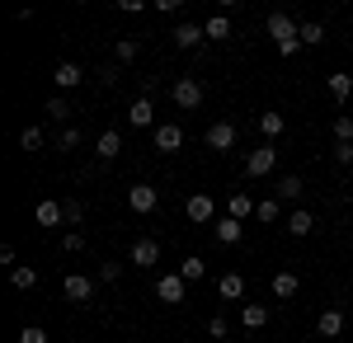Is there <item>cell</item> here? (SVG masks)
Returning a JSON list of instances; mask_svg holds the SVG:
<instances>
[{
    "instance_id": "1",
    "label": "cell",
    "mask_w": 353,
    "mask_h": 343,
    "mask_svg": "<svg viewBox=\"0 0 353 343\" xmlns=\"http://www.w3.org/2000/svg\"><path fill=\"white\" fill-rule=\"evenodd\" d=\"M264 28H269V38L278 43V48H288V43H301V38H297L301 24L292 19V14H283V10H273L269 19H264Z\"/></svg>"
},
{
    "instance_id": "2",
    "label": "cell",
    "mask_w": 353,
    "mask_h": 343,
    "mask_svg": "<svg viewBox=\"0 0 353 343\" xmlns=\"http://www.w3.org/2000/svg\"><path fill=\"white\" fill-rule=\"evenodd\" d=\"M273 165H278V151H273V146H254V151L245 156V174H250V179H264V174H273Z\"/></svg>"
},
{
    "instance_id": "3",
    "label": "cell",
    "mask_w": 353,
    "mask_h": 343,
    "mask_svg": "<svg viewBox=\"0 0 353 343\" xmlns=\"http://www.w3.org/2000/svg\"><path fill=\"white\" fill-rule=\"evenodd\" d=\"M170 99H174L179 108H198V104H203V85H198L193 76H179V80H174V90H170Z\"/></svg>"
},
{
    "instance_id": "4",
    "label": "cell",
    "mask_w": 353,
    "mask_h": 343,
    "mask_svg": "<svg viewBox=\"0 0 353 343\" xmlns=\"http://www.w3.org/2000/svg\"><path fill=\"white\" fill-rule=\"evenodd\" d=\"M184 216H189L193 226H208V221H212V216H217V202H212V198H208V193H193L189 202H184Z\"/></svg>"
},
{
    "instance_id": "5",
    "label": "cell",
    "mask_w": 353,
    "mask_h": 343,
    "mask_svg": "<svg viewBox=\"0 0 353 343\" xmlns=\"http://www.w3.org/2000/svg\"><path fill=\"white\" fill-rule=\"evenodd\" d=\"M151 141H156L161 156H174V151L184 146V132H179V123H161V127L151 132Z\"/></svg>"
},
{
    "instance_id": "6",
    "label": "cell",
    "mask_w": 353,
    "mask_h": 343,
    "mask_svg": "<svg viewBox=\"0 0 353 343\" xmlns=\"http://www.w3.org/2000/svg\"><path fill=\"white\" fill-rule=\"evenodd\" d=\"M61 291H66V301H76V306H85V301L94 296V282H90L85 273H66V278H61Z\"/></svg>"
},
{
    "instance_id": "7",
    "label": "cell",
    "mask_w": 353,
    "mask_h": 343,
    "mask_svg": "<svg viewBox=\"0 0 353 343\" xmlns=\"http://www.w3.org/2000/svg\"><path fill=\"white\" fill-rule=\"evenodd\" d=\"M156 296H161L165 306H179V301L189 296V287H184V278H179V273H165L161 282H156Z\"/></svg>"
},
{
    "instance_id": "8",
    "label": "cell",
    "mask_w": 353,
    "mask_h": 343,
    "mask_svg": "<svg viewBox=\"0 0 353 343\" xmlns=\"http://www.w3.org/2000/svg\"><path fill=\"white\" fill-rule=\"evenodd\" d=\"M203 141H208V151H217V156H226V151L236 146V127H231V123H212Z\"/></svg>"
},
{
    "instance_id": "9",
    "label": "cell",
    "mask_w": 353,
    "mask_h": 343,
    "mask_svg": "<svg viewBox=\"0 0 353 343\" xmlns=\"http://www.w3.org/2000/svg\"><path fill=\"white\" fill-rule=\"evenodd\" d=\"M156 202H161V193L151 184H132L128 188V207L132 211H156Z\"/></svg>"
},
{
    "instance_id": "10",
    "label": "cell",
    "mask_w": 353,
    "mask_h": 343,
    "mask_svg": "<svg viewBox=\"0 0 353 343\" xmlns=\"http://www.w3.org/2000/svg\"><path fill=\"white\" fill-rule=\"evenodd\" d=\"M128 259H132L137 268H156L161 264V245H156V240H137L132 249H128Z\"/></svg>"
},
{
    "instance_id": "11",
    "label": "cell",
    "mask_w": 353,
    "mask_h": 343,
    "mask_svg": "<svg viewBox=\"0 0 353 343\" xmlns=\"http://www.w3.org/2000/svg\"><path fill=\"white\" fill-rule=\"evenodd\" d=\"M33 221H38V226H61V221H66V207H61L57 198H43V202L33 207Z\"/></svg>"
},
{
    "instance_id": "12",
    "label": "cell",
    "mask_w": 353,
    "mask_h": 343,
    "mask_svg": "<svg viewBox=\"0 0 353 343\" xmlns=\"http://www.w3.org/2000/svg\"><path fill=\"white\" fill-rule=\"evenodd\" d=\"M52 80H57V90H76L85 80V71H81V61H57V71H52Z\"/></svg>"
},
{
    "instance_id": "13",
    "label": "cell",
    "mask_w": 353,
    "mask_h": 343,
    "mask_svg": "<svg viewBox=\"0 0 353 343\" xmlns=\"http://www.w3.org/2000/svg\"><path fill=\"white\" fill-rule=\"evenodd\" d=\"M128 123H132V127H161V123H156V104H151V99H132Z\"/></svg>"
},
{
    "instance_id": "14",
    "label": "cell",
    "mask_w": 353,
    "mask_h": 343,
    "mask_svg": "<svg viewBox=\"0 0 353 343\" xmlns=\"http://www.w3.org/2000/svg\"><path fill=\"white\" fill-rule=\"evenodd\" d=\"M316 334H321V339H339V334H344V311H339V306H330L325 315L316 320Z\"/></svg>"
},
{
    "instance_id": "15",
    "label": "cell",
    "mask_w": 353,
    "mask_h": 343,
    "mask_svg": "<svg viewBox=\"0 0 353 343\" xmlns=\"http://www.w3.org/2000/svg\"><path fill=\"white\" fill-rule=\"evenodd\" d=\"M241 324L250 329V334H254V329H264V324H269V306H259V301H245V306H241Z\"/></svg>"
},
{
    "instance_id": "16",
    "label": "cell",
    "mask_w": 353,
    "mask_h": 343,
    "mask_svg": "<svg viewBox=\"0 0 353 343\" xmlns=\"http://www.w3.org/2000/svg\"><path fill=\"white\" fill-rule=\"evenodd\" d=\"M269 291H273V296H278V301H292V296H297V291H301L297 273H278V278H273V282H269Z\"/></svg>"
},
{
    "instance_id": "17",
    "label": "cell",
    "mask_w": 353,
    "mask_h": 343,
    "mask_svg": "<svg viewBox=\"0 0 353 343\" xmlns=\"http://www.w3.org/2000/svg\"><path fill=\"white\" fill-rule=\"evenodd\" d=\"M94 151H99V160H118V156H123V136L109 127L104 136H94Z\"/></svg>"
},
{
    "instance_id": "18",
    "label": "cell",
    "mask_w": 353,
    "mask_h": 343,
    "mask_svg": "<svg viewBox=\"0 0 353 343\" xmlns=\"http://www.w3.org/2000/svg\"><path fill=\"white\" fill-rule=\"evenodd\" d=\"M311 231H316V216H311V211H297V207H292V211H288V236H311Z\"/></svg>"
},
{
    "instance_id": "19",
    "label": "cell",
    "mask_w": 353,
    "mask_h": 343,
    "mask_svg": "<svg viewBox=\"0 0 353 343\" xmlns=\"http://www.w3.org/2000/svg\"><path fill=\"white\" fill-rule=\"evenodd\" d=\"M203 38H208V33H203V24H174V43H179L184 52H189V48H198Z\"/></svg>"
},
{
    "instance_id": "20",
    "label": "cell",
    "mask_w": 353,
    "mask_h": 343,
    "mask_svg": "<svg viewBox=\"0 0 353 343\" xmlns=\"http://www.w3.org/2000/svg\"><path fill=\"white\" fill-rule=\"evenodd\" d=\"M325 90H330V94H334V99H339V104H344V99H349V94H353V76H349V71H330Z\"/></svg>"
},
{
    "instance_id": "21",
    "label": "cell",
    "mask_w": 353,
    "mask_h": 343,
    "mask_svg": "<svg viewBox=\"0 0 353 343\" xmlns=\"http://www.w3.org/2000/svg\"><path fill=\"white\" fill-rule=\"evenodd\" d=\"M203 33H208V43H226L231 38V19L226 14H212V19H203Z\"/></svg>"
},
{
    "instance_id": "22",
    "label": "cell",
    "mask_w": 353,
    "mask_h": 343,
    "mask_svg": "<svg viewBox=\"0 0 353 343\" xmlns=\"http://www.w3.org/2000/svg\"><path fill=\"white\" fill-rule=\"evenodd\" d=\"M217 291L226 296V301H245V278H241V273H221Z\"/></svg>"
},
{
    "instance_id": "23",
    "label": "cell",
    "mask_w": 353,
    "mask_h": 343,
    "mask_svg": "<svg viewBox=\"0 0 353 343\" xmlns=\"http://www.w3.org/2000/svg\"><path fill=\"white\" fill-rule=\"evenodd\" d=\"M273 198H278V202H297V198H301V179H297V174H283L278 188H273Z\"/></svg>"
},
{
    "instance_id": "24",
    "label": "cell",
    "mask_w": 353,
    "mask_h": 343,
    "mask_svg": "<svg viewBox=\"0 0 353 343\" xmlns=\"http://www.w3.org/2000/svg\"><path fill=\"white\" fill-rule=\"evenodd\" d=\"M254 207H259V202H250V193H231V202H226V216L245 221V216H254Z\"/></svg>"
},
{
    "instance_id": "25",
    "label": "cell",
    "mask_w": 353,
    "mask_h": 343,
    "mask_svg": "<svg viewBox=\"0 0 353 343\" xmlns=\"http://www.w3.org/2000/svg\"><path fill=\"white\" fill-rule=\"evenodd\" d=\"M283 127H288V118H283L278 108H269V113L259 118V132H264V136H283Z\"/></svg>"
},
{
    "instance_id": "26",
    "label": "cell",
    "mask_w": 353,
    "mask_h": 343,
    "mask_svg": "<svg viewBox=\"0 0 353 343\" xmlns=\"http://www.w3.org/2000/svg\"><path fill=\"white\" fill-rule=\"evenodd\" d=\"M217 240L221 245H236L241 240V221L236 216H217Z\"/></svg>"
},
{
    "instance_id": "27",
    "label": "cell",
    "mask_w": 353,
    "mask_h": 343,
    "mask_svg": "<svg viewBox=\"0 0 353 343\" xmlns=\"http://www.w3.org/2000/svg\"><path fill=\"white\" fill-rule=\"evenodd\" d=\"M10 282H14V287H19V291H33V287H38V273H33V268H24V264H19V268H10Z\"/></svg>"
},
{
    "instance_id": "28",
    "label": "cell",
    "mask_w": 353,
    "mask_h": 343,
    "mask_svg": "<svg viewBox=\"0 0 353 343\" xmlns=\"http://www.w3.org/2000/svg\"><path fill=\"white\" fill-rule=\"evenodd\" d=\"M43 141H48V136H43V127H24V132H19V151H28V156H33V151H43Z\"/></svg>"
},
{
    "instance_id": "29",
    "label": "cell",
    "mask_w": 353,
    "mask_h": 343,
    "mask_svg": "<svg viewBox=\"0 0 353 343\" xmlns=\"http://www.w3.org/2000/svg\"><path fill=\"white\" fill-rule=\"evenodd\" d=\"M203 273H208V264H203V259H198V254H189V259H184V264H179V278H184V282H198V278H203Z\"/></svg>"
},
{
    "instance_id": "30",
    "label": "cell",
    "mask_w": 353,
    "mask_h": 343,
    "mask_svg": "<svg viewBox=\"0 0 353 343\" xmlns=\"http://www.w3.org/2000/svg\"><path fill=\"white\" fill-rule=\"evenodd\" d=\"M52 146L66 156V151H76V146H81V132H76V127H61V132L52 136Z\"/></svg>"
},
{
    "instance_id": "31",
    "label": "cell",
    "mask_w": 353,
    "mask_h": 343,
    "mask_svg": "<svg viewBox=\"0 0 353 343\" xmlns=\"http://www.w3.org/2000/svg\"><path fill=\"white\" fill-rule=\"evenodd\" d=\"M254 216H259V221L269 226V221H278V216H283V202H278V198H264V202L254 207Z\"/></svg>"
},
{
    "instance_id": "32",
    "label": "cell",
    "mask_w": 353,
    "mask_h": 343,
    "mask_svg": "<svg viewBox=\"0 0 353 343\" xmlns=\"http://www.w3.org/2000/svg\"><path fill=\"white\" fill-rule=\"evenodd\" d=\"M48 118L66 127V118H71V99H48Z\"/></svg>"
},
{
    "instance_id": "33",
    "label": "cell",
    "mask_w": 353,
    "mask_h": 343,
    "mask_svg": "<svg viewBox=\"0 0 353 343\" xmlns=\"http://www.w3.org/2000/svg\"><path fill=\"white\" fill-rule=\"evenodd\" d=\"M118 278H123V264L118 259H104L99 264V282H118Z\"/></svg>"
},
{
    "instance_id": "34",
    "label": "cell",
    "mask_w": 353,
    "mask_h": 343,
    "mask_svg": "<svg viewBox=\"0 0 353 343\" xmlns=\"http://www.w3.org/2000/svg\"><path fill=\"white\" fill-rule=\"evenodd\" d=\"M301 43H311V48H316V43H321V38H325V24H301V33H297Z\"/></svg>"
},
{
    "instance_id": "35",
    "label": "cell",
    "mask_w": 353,
    "mask_h": 343,
    "mask_svg": "<svg viewBox=\"0 0 353 343\" xmlns=\"http://www.w3.org/2000/svg\"><path fill=\"white\" fill-rule=\"evenodd\" d=\"M113 56H118V61H132V56H137V43H132V38H118V43H113Z\"/></svg>"
},
{
    "instance_id": "36",
    "label": "cell",
    "mask_w": 353,
    "mask_h": 343,
    "mask_svg": "<svg viewBox=\"0 0 353 343\" xmlns=\"http://www.w3.org/2000/svg\"><path fill=\"white\" fill-rule=\"evenodd\" d=\"M19 343H48V329H38V324H24V329H19Z\"/></svg>"
},
{
    "instance_id": "37",
    "label": "cell",
    "mask_w": 353,
    "mask_h": 343,
    "mask_svg": "<svg viewBox=\"0 0 353 343\" xmlns=\"http://www.w3.org/2000/svg\"><path fill=\"white\" fill-rule=\"evenodd\" d=\"M334 160H339V165H349V169H353V141H334Z\"/></svg>"
},
{
    "instance_id": "38",
    "label": "cell",
    "mask_w": 353,
    "mask_h": 343,
    "mask_svg": "<svg viewBox=\"0 0 353 343\" xmlns=\"http://www.w3.org/2000/svg\"><path fill=\"white\" fill-rule=\"evenodd\" d=\"M61 207H66V221H71V226H76V221H85V202H76V198H71V202H61Z\"/></svg>"
},
{
    "instance_id": "39",
    "label": "cell",
    "mask_w": 353,
    "mask_h": 343,
    "mask_svg": "<svg viewBox=\"0 0 353 343\" xmlns=\"http://www.w3.org/2000/svg\"><path fill=\"white\" fill-rule=\"evenodd\" d=\"M226 329H231V324H226V320H221V315H212V320H208V334H212V339H226Z\"/></svg>"
},
{
    "instance_id": "40",
    "label": "cell",
    "mask_w": 353,
    "mask_h": 343,
    "mask_svg": "<svg viewBox=\"0 0 353 343\" xmlns=\"http://www.w3.org/2000/svg\"><path fill=\"white\" fill-rule=\"evenodd\" d=\"M334 141H353V118H339L334 123Z\"/></svg>"
},
{
    "instance_id": "41",
    "label": "cell",
    "mask_w": 353,
    "mask_h": 343,
    "mask_svg": "<svg viewBox=\"0 0 353 343\" xmlns=\"http://www.w3.org/2000/svg\"><path fill=\"white\" fill-rule=\"evenodd\" d=\"M61 249H66V254H81V249H85V240L76 236V231H71V236H66V245H61Z\"/></svg>"
}]
</instances>
